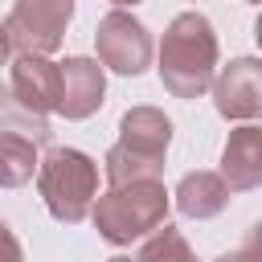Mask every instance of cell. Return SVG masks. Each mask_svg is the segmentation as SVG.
<instances>
[{"label":"cell","instance_id":"1","mask_svg":"<svg viewBox=\"0 0 262 262\" xmlns=\"http://www.w3.org/2000/svg\"><path fill=\"white\" fill-rule=\"evenodd\" d=\"M217 74V33L209 16L180 12L160 41V82L176 98H201Z\"/></svg>","mask_w":262,"mask_h":262},{"label":"cell","instance_id":"16","mask_svg":"<svg viewBox=\"0 0 262 262\" xmlns=\"http://www.w3.org/2000/svg\"><path fill=\"white\" fill-rule=\"evenodd\" d=\"M0 262H25V250H20V242H16V233L0 221Z\"/></svg>","mask_w":262,"mask_h":262},{"label":"cell","instance_id":"10","mask_svg":"<svg viewBox=\"0 0 262 262\" xmlns=\"http://www.w3.org/2000/svg\"><path fill=\"white\" fill-rule=\"evenodd\" d=\"M119 143L139 151V156L164 160L168 143H172V119L164 111H156V106H131L119 119Z\"/></svg>","mask_w":262,"mask_h":262},{"label":"cell","instance_id":"4","mask_svg":"<svg viewBox=\"0 0 262 262\" xmlns=\"http://www.w3.org/2000/svg\"><path fill=\"white\" fill-rule=\"evenodd\" d=\"M70 20H74V0H12V12L4 20L8 49L49 57L61 49Z\"/></svg>","mask_w":262,"mask_h":262},{"label":"cell","instance_id":"14","mask_svg":"<svg viewBox=\"0 0 262 262\" xmlns=\"http://www.w3.org/2000/svg\"><path fill=\"white\" fill-rule=\"evenodd\" d=\"M33 172H37V147L25 143V139H4L0 135V184L16 188V184L33 180Z\"/></svg>","mask_w":262,"mask_h":262},{"label":"cell","instance_id":"18","mask_svg":"<svg viewBox=\"0 0 262 262\" xmlns=\"http://www.w3.org/2000/svg\"><path fill=\"white\" fill-rule=\"evenodd\" d=\"M8 53H12V49H8V37H4V25H0V66L8 61Z\"/></svg>","mask_w":262,"mask_h":262},{"label":"cell","instance_id":"12","mask_svg":"<svg viewBox=\"0 0 262 262\" xmlns=\"http://www.w3.org/2000/svg\"><path fill=\"white\" fill-rule=\"evenodd\" d=\"M0 135L4 139H25V143H33V147H41V143H49V119L45 115H37V111H29L8 86H0Z\"/></svg>","mask_w":262,"mask_h":262},{"label":"cell","instance_id":"17","mask_svg":"<svg viewBox=\"0 0 262 262\" xmlns=\"http://www.w3.org/2000/svg\"><path fill=\"white\" fill-rule=\"evenodd\" d=\"M217 262H258V250H254V242H250L246 250H233V254H221Z\"/></svg>","mask_w":262,"mask_h":262},{"label":"cell","instance_id":"21","mask_svg":"<svg viewBox=\"0 0 262 262\" xmlns=\"http://www.w3.org/2000/svg\"><path fill=\"white\" fill-rule=\"evenodd\" d=\"M246 4H258V0H246Z\"/></svg>","mask_w":262,"mask_h":262},{"label":"cell","instance_id":"20","mask_svg":"<svg viewBox=\"0 0 262 262\" xmlns=\"http://www.w3.org/2000/svg\"><path fill=\"white\" fill-rule=\"evenodd\" d=\"M111 262H135V258H111Z\"/></svg>","mask_w":262,"mask_h":262},{"label":"cell","instance_id":"8","mask_svg":"<svg viewBox=\"0 0 262 262\" xmlns=\"http://www.w3.org/2000/svg\"><path fill=\"white\" fill-rule=\"evenodd\" d=\"M217 176L225 180L229 192H250L262 184V131L254 123H242L237 131H229Z\"/></svg>","mask_w":262,"mask_h":262},{"label":"cell","instance_id":"19","mask_svg":"<svg viewBox=\"0 0 262 262\" xmlns=\"http://www.w3.org/2000/svg\"><path fill=\"white\" fill-rule=\"evenodd\" d=\"M115 8H127V4H139V0H111Z\"/></svg>","mask_w":262,"mask_h":262},{"label":"cell","instance_id":"11","mask_svg":"<svg viewBox=\"0 0 262 262\" xmlns=\"http://www.w3.org/2000/svg\"><path fill=\"white\" fill-rule=\"evenodd\" d=\"M229 205V188L217 172H188L176 184V209L192 221H209Z\"/></svg>","mask_w":262,"mask_h":262},{"label":"cell","instance_id":"3","mask_svg":"<svg viewBox=\"0 0 262 262\" xmlns=\"http://www.w3.org/2000/svg\"><path fill=\"white\" fill-rule=\"evenodd\" d=\"M37 188L57 221L78 225L82 217H90V205L98 196V164L78 147H53L37 164Z\"/></svg>","mask_w":262,"mask_h":262},{"label":"cell","instance_id":"15","mask_svg":"<svg viewBox=\"0 0 262 262\" xmlns=\"http://www.w3.org/2000/svg\"><path fill=\"white\" fill-rule=\"evenodd\" d=\"M135 262H196V254H192V246L180 237V229L160 225V229H151V237L143 242V250H139Z\"/></svg>","mask_w":262,"mask_h":262},{"label":"cell","instance_id":"13","mask_svg":"<svg viewBox=\"0 0 262 262\" xmlns=\"http://www.w3.org/2000/svg\"><path fill=\"white\" fill-rule=\"evenodd\" d=\"M102 172H106L111 188L115 184H131V180H160L164 176V160H151V156H139V151L115 143L106 151V160H102Z\"/></svg>","mask_w":262,"mask_h":262},{"label":"cell","instance_id":"7","mask_svg":"<svg viewBox=\"0 0 262 262\" xmlns=\"http://www.w3.org/2000/svg\"><path fill=\"white\" fill-rule=\"evenodd\" d=\"M57 78H61L57 115H66V119H90L102 106L106 78H102V66L94 57H66L57 66Z\"/></svg>","mask_w":262,"mask_h":262},{"label":"cell","instance_id":"6","mask_svg":"<svg viewBox=\"0 0 262 262\" xmlns=\"http://www.w3.org/2000/svg\"><path fill=\"white\" fill-rule=\"evenodd\" d=\"M213 98L217 115L233 123H250L262 111V66L258 57H233L217 78H213Z\"/></svg>","mask_w":262,"mask_h":262},{"label":"cell","instance_id":"9","mask_svg":"<svg viewBox=\"0 0 262 262\" xmlns=\"http://www.w3.org/2000/svg\"><path fill=\"white\" fill-rule=\"evenodd\" d=\"M8 90H12L29 111L49 115V111H57V90H61L57 66H53L49 57H37V53H16Z\"/></svg>","mask_w":262,"mask_h":262},{"label":"cell","instance_id":"5","mask_svg":"<svg viewBox=\"0 0 262 262\" xmlns=\"http://www.w3.org/2000/svg\"><path fill=\"white\" fill-rule=\"evenodd\" d=\"M94 45H98V61L123 78H135L151 66V33L143 29V20H135L123 8H115L98 20Z\"/></svg>","mask_w":262,"mask_h":262},{"label":"cell","instance_id":"2","mask_svg":"<svg viewBox=\"0 0 262 262\" xmlns=\"http://www.w3.org/2000/svg\"><path fill=\"white\" fill-rule=\"evenodd\" d=\"M90 217H94V229H98L102 242L131 246V242H139V237H147L151 229L164 225V217H168V188H164V180L115 184L111 192L94 196Z\"/></svg>","mask_w":262,"mask_h":262}]
</instances>
